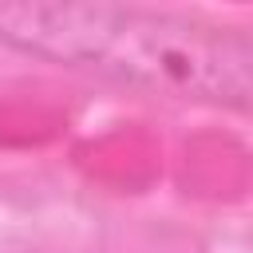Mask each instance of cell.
Returning <instances> with one entry per match:
<instances>
[{"label": "cell", "mask_w": 253, "mask_h": 253, "mask_svg": "<svg viewBox=\"0 0 253 253\" xmlns=\"http://www.w3.org/2000/svg\"><path fill=\"white\" fill-rule=\"evenodd\" d=\"M0 43L170 99L245 107L253 91V43L241 28L166 8L0 0Z\"/></svg>", "instance_id": "obj_1"}]
</instances>
